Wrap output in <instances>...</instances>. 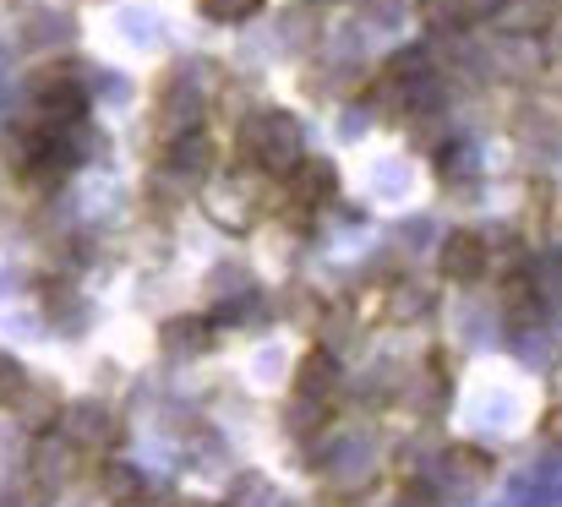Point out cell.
Returning a JSON list of instances; mask_svg holds the SVG:
<instances>
[{
  "instance_id": "obj_15",
  "label": "cell",
  "mask_w": 562,
  "mask_h": 507,
  "mask_svg": "<svg viewBox=\"0 0 562 507\" xmlns=\"http://www.w3.org/2000/svg\"><path fill=\"white\" fill-rule=\"evenodd\" d=\"M547 437H552V442H562V404L547 415Z\"/></svg>"
},
{
  "instance_id": "obj_2",
  "label": "cell",
  "mask_w": 562,
  "mask_h": 507,
  "mask_svg": "<svg viewBox=\"0 0 562 507\" xmlns=\"http://www.w3.org/2000/svg\"><path fill=\"white\" fill-rule=\"evenodd\" d=\"M486 240L475 235V229H453L448 240H442V251H437V268H442V279H453V284H475L481 273H486Z\"/></svg>"
},
{
  "instance_id": "obj_7",
  "label": "cell",
  "mask_w": 562,
  "mask_h": 507,
  "mask_svg": "<svg viewBox=\"0 0 562 507\" xmlns=\"http://www.w3.org/2000/svg\"><path fill=\"white\" fill-rule=\"evenodd\" d=\"M115 431H110V415L99 409V404H77V409H66V442L71 448H99V442H110Z\"/></svg>"
},
{
  "instance_id": "obj_13",
  "label": "cell",
  "mask_w": 562,
  "mask_h": 507,
  "mask_svg": "<svg viewBox=\"0 0 562 507\" xmlns=\"http://www.w3.org/2000/svg\"><path fill=\"white\" fill-rule=\"evenodd\" d=\"M22 393H27V371L11 354H0V404H16Z\"/></svg>"
},
{
  "instance_id": "obj_12",
  "label": "cell",
  "mask_w": 562,
  "mask_h": 507,
  "mask_svg": "<svg viewBox=\"0 0 562 507\" xmlns=\"http://www.w3.org/2000/svg\"><path fill=\"white\" fill-rule=\"evenodd\" d=\"M262 0H196V11L202 16H213V22H240V16H251Z\"/></svg>"
},
{
  "instance_id": "obj_16",
  "label": "cell",
  "mask_w": 562,
  "mask_h": 507,
  "mask_svg": "<svg viewBox=\"0 0 562 507\" xmlns=\"http://www.w3.org/2000/svg\"><path fill=\"white\" fill-rule=\"evenodd\" d=\"M176 507H213V503H191V497H187V503H176Z\"/></svg>"
},
{
  "instance_id": "obj_3",
  "label": "cell",
  "mask_w": 562,
  "mask_h": 507,
  "mask_svg": "<svg viewBox=\"0 0 562 507\" xmlns=\"http://www.w3.org/2000/svg\"><path fill=\"white\" fill-rule=\"evenodd\" d=\"M442 470H448L453 492H481V486L492 481V453L475 448V442H453V448L442 453Z\"/></svg>"
},
{
  "instance_id": "obj_1",
  "label": "cell",
  "mask_w": 562,
  "mask_h": 507,
  "mask_svg": "<svg viewBox=\"0 0 562 507\" xmlns=\"http://www.w3.org/2000/svg\"><path fill=\"white\" fill-rule=\"evenodd\" d=\"M240 159L257 169H273V174H290L301 165V126L284 115V110H257L246 126H240Z\"/></svg>"
},
{
  "instance_id": "obj_10",
  "label": "cell",
  "mask_w": 562,
  "mask_h": 507,
  "mask_svg": "<svg viewBox=\"0 0 562 507\" xmlns=\"http://www.w3.org/2000/svg\"><path fill=\"white\" fill-rule=\"evenodd\" d=\"M11 409H16V415H22L27 426H49V415H55V393H49V387H33V382H27V393H22V398H16Z\"/></svg>"
},
{
  "instance_id": "obj_9",
  "label": "cell",
  "mask_w": 562,
  "mask_h": 507,
  "mask_svg": "<svg viewBox=\"0 0 562 507\" xmlns=\"http://www.w3.org/2000/svg\"><path fill=\"white\" fill-rule=\"evenodd\" d=\"M213 169V143L202 132H187L176 148V174H207Z\"/></svg>"
},
{
  "instance_id": "obj_11",
  "label": "cell",
  "mask_w": 562,
  "mask_h": 507,
  "mask_svg": "<svg viewBox=\"0 0 562 507\" xmlns=\"http://www.w3.org/2000/svg\"><path fill=\"white\" fill-rule=\"evenodd\" d=\"M165 343L196 354V349H207V323H202V317H181V323H170V328H165Z\"/></svg>"
},
{
  "instance_id": "obj_14",
  "label": "cell",
  "mask_w": 562,
  "mask_h": 507,
  "mask_svg": "<svg viewBox=\"0 0 562 507\" xmlns=\"http://www.w3.org/2000/svg\"><path fill=\"white\" fill-rule=\"evenodd\" d=\"M104 492H110V497H132V492H143V475L126 470V464H110V470H104Z\"/></svg>"
},
{
  "instance_id": "obj_5",
  "label": "cell",
  "mask_w": 562,
  "mask_h": 507,
  "mask_svg": "<svg viewBox=\"0 0 562 507\" xmlns=\"http://www.w3.org/2000/svg\"><path fill=\"white\" fill-rule=\"evenodd\" d=\"M334 387H339V360H334L328 349H312V354L301 360V371H295V393H301V404H323Z\"/></svg>"
},
{
  "instance_id": "obj_4",
  "label": "cell",
  "mask_w": 562,
  "mask_h": 507,
  "mask_svg": "<svg viewBox=\"0 0 562 507\" xmlns=\"http://www.w3.org/2000/svg\"><path fill=\"white\" fill-rule=\"evenodd\" d=\"M334 191H339V174H334L328 159H301V165L290 169V196L301 207H323Z\"/></svg>"
},
{
  "instance_id": "obj_8",
  "label": "cell",
  "mask_w": 562,
  "mask_h": 507,
  "mask_svg": "<svg viewBox=\"0 0 562 507\" xmlns=\"http://www.w3.org/2000/svg\"><path fill=\"white\" fill-rule=\"evenodd\" d=\"M525 273H530L536 295H541L547 306H558V301H562V251H547V257H536V268H525Z\"/></svg>"
},
{
  "instance_id": "obj_6",
  "label": "cell",
  "mask_w": 562,
  "mask_h": 507,
  "mask_svg": "<svg viewBox=\"0 0 562 507\" xmlns=\"http://www.w3.org/2000/svg\"><path fill=\"white\" fill-rule=\"evenodd\" d=\"M82 104H88V93H82L77 82H66V77H55V82H44V88H38V110L49 115V132H60V126H77Z\"/></svg>"
}]
</instances>
